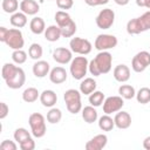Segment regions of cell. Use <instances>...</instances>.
I'll return each instance as SVG.
<instances>
[{"instance_id": "obj_1", "label": "cell", "mask_w": 150, "mask_h": 150, "mask_svg": "<svg viewBox=\"0 0 150 150\" xmlns=\"http://www.w3.org/2000/svg\"><path fill=\"white\" fill-rule=\"evenodd\" d=\"M112 55L108 50L100 52L90 62L88 70L94 76H100L102 74H108L111 70Z\"/></svg>"}, {"instance_id": "obj_2", "label": "cell", "mask_w": 150, "mask_h": 150, "mask_svg": "<svg viewBox=\"0 0 150 150\" xmlns=\"http://www.w3.org/2000/svg\"><path fill=\"white\" fill-rule=\"evenodd\" d=\"M56 25L61 29V34L63 38H71L76 32V23L71 19V16L66 11H57L54 15Z\"/></svg>"}, {"instance_id": "obj_3", "label": "cell", "mask_w": 150, "mask_h": 150, "mask_svg": "<svg viewBox=\"0 0 150 150\" xmlns=\"http://www.w3.org/2000/svg\"><path fill=\"white\" fill-rule=\"evenodd\" d=\"M150 29V11L143 13L138 18L130 19L127 22V32L130 35H137Z\"/></svg>"}, {"instance_id": "obj_4", "label": "cell", "mask_w": 150, "mask_h": 150, "mask_svg": "<svg viewBox=\"0 0 150 150\" xmlns=\"http://www.w3.org/2000/svg\"><path fill=\"white\" fill-rule=\"evenodd\" d=\"M88 67H89V61H88V59L84 55L75 56L71 60L70 66H69L70 75L75 80H83L84 76L87 75Z\"/></svg>"}, {"instance_id": "obj_5", "label": "cell", "mask_w": 150, "mask_h": 150, "mask_svg": "<svg viewBox=\"0 0 150 150\" xmlns=\"http://www.w3.org/2000/svg\"><path fill=\"white\" fill-rule=\"evenodd\" d=\"M63 100L66 102V107L70 114H79L82 110L81 102V91L76 89H68L63 94Z\"/></svg>"}, {"instance_id": "obj_6", "label": "cell", "mask_w": 150, "mask_h": 150, "mask_svg": "<svg viewBox=\"0 0 150 150\" xmlns=\"http://www.w3.org/2000/svg\"><path fill=\"white\" fill-rule=\"evenodd\" d=\"M28 123L30 127L32 135L36 138H41L46 135V120L42 114L40 112H33L28 117Z\"/></svg>"}, {"instance_id": "obj_7", "label": "cell", "mask_w": 150, "mask_h": 150, "mask_svg": "<svg viewBox=\"0 0 150 150\" xmlns=\"http://www.w3.org/2000/svg\"><path fill=\"white\" fill-rule=\"evenodd\" d=\"M117 43H118V41H117V38L115 35H112V34H100L95 39L94 47L98 52H103V50H109V49L115 48L117 46Z\"/></svg>"}, {"instance_id": "obj_8", "label": "cell", "mask_w": 150, "mask_h": 150, "mask_svg": "<svg viewBox=\"0 0 150 150\" xmlns=\"http://www.w3.org/2000/svg\"><path fill=\"white\" fill-rule=\"evenodd\" d=\"M5 43L9 48H12L13 50H15V49H22V47L25 45L22 32L19 28H11V29H8L7 36L5 39Z\"/></svg>"}, {"instance_id": "obj_9", "label": "cell", "mask_w": 150, "mask_h": 150, "mask_svg": "<svg viewBox=\"0 0 150 150\" xmlns=\"http://www.w3.org/2000/svg\"><path fill=\"white\" fill-rule=\"evenodd\" d=\"M96 26L101 29H109L115 22V12L111 8H104L100 11L95 19Z\"/></svg>"}, {"instance_id": "obj_10", "label": "cell", "mask_w": 150, "mask_h": 150, "mask_svg": "<svg viewBox=\"0 0 150 150\" xmlns=\"http://www.w3.org/2000/svg\"><path fill=\"white\" fill-rule=\"evenodd\" d=\"M150 66V53L146 50L138 52L131 60V68L135 73H142Z\"/></svg>"}, {"instance_id": "obj_11", "label": "cell", "mask_w": 150, "mask_h": 150, "mask_svg": "<svg viewBox=\"0 0 150 150\" xmlns=\"http://www.w3.org/2000/svg\"><path fill=\"white\" fill-rule=\"evenodd\" d=\"M69 47L73 53H76L79 55H88L93 49V46L89 40L83 38H76V36L70 40Z\"/></svg>"}, {"instance_id": "obj_12", "label": "cell", "mask_w": 150, "mask_h": 150, "mask_svg": "<svg viewBox=\"0 0 150 150\" xmlns=\"http://www.w3.org/2000/svg\"><path fill=\"white\" fill-rule=\"evenodd\" d=\"M124 98L122 96H109L103 102V112L104 114H112L122 110L124 105Z\"/></svg>"}, {"instance_id": "obj_13", "label": "cell", "mask_w": 150, "mask_h": 150, "mask_svg": "<svg viewBox=\"0 0 150 150\" xmlns=\"http://www.w3.org/2000/svg\"><path fill=\"white\" fill-rule=\"evenodd\" d=\"M25 82H26V74L21 67H16L14 74L8 80H6V84L11 89H19L25 84Z\"/></svg>"}, {"instance_id": "obj_14", "label": "cell", "mask_w": 150, "mask_h": 150, "mask_svg": "<svg viewBox=\"0 0 150 150\" xmlns=\"http://www.w3.org/2000/svg\"><path fill=\"white\" fill-rule=\"evenodd\" d=\"M53 59L60 64H67L73 60V52L64 47H57L53 50Z\"/></svg>"}, {"instance_id": "obj_15", "label": "cell", "mask_w": 150, "mask_h": 150, "mask_svg": "<svg viewBox=\"0 0 150 150\" xmlns=\"http://www.w3.org/2000/svg\"><path fill=\"white\" fill-rule=\"evenodd\" d=\"M108 143V137L104 134H98L94 136L90 141H88L84 145L86 150H101L103 149Z\"/></svg>"}, {"instance_id": "obj_16", "label": "cell", "mask_w": 150, "mask_h": 150, "mask_svg": "<svg viewBox=\"0 0 150 150\" xmlns=\"http://www.w3.org/2000/svg\"><path fill=\"white\" fill-rule=\"evenodd\" d=\"M67 76H68L67 70L61 66L54 67L49 71V80L54 84H61V83L66 82L67 81Z\"/></svg>"}, {"instance_id": "obj_17", "label": "cell", "mask_w": 150, "mask_h": 150, "mask_svg": "<svg viewBox=\"0 0 150 150\" xmlns=\"http://www.w3.org/2000/svg\"><path fill=\"white\" fill-rule=\"evenodd\" d=\"M112 76L117 82L124 83L130 79V68L127 64H117L112 70Z\"/></svg>"}, {"instance_id": "obj_18", "label": "cell", "mask_w": 150, "mask_h": 150, "mask_svg": "<svg viewBox=\"0 0 150 150\" xmlns=\"http://www.w3.org/2000/svg\"><path fill=\"white\" fill-rule=\"evenodd\" d=\"M115 127H117L118 129H128L131 125V116L128 111H123L120 110L116 112L115 117Z\"/></svg>"}, {"instance_id": "obj_19", "label": "cell", "mask_w": 150, "mask_h": 150, "mask_svg": "<svg viewBox=\"0 0 150 150\" xmlns=\"http://www.w3.org/2000/svg\"><path fill=\"white\" fill-rule=\"evenodd\" d=\"M40 102L46 108H53L57 102V95L54 90L46 89L40 94Z\"/></svg>"}, {"instance_id": "obj_20", "label": "cell", "mask_w": 150, "mask_h": 150, "mask_svg": "<svg viewBox=\"0 0 150 150\" xmlns=\"http://www.w3.org/2000/svg\"><path fill=\"white\" fill-rule=\"evenodd\" d=\"M50 71V66L47 61L43 60H38L34 64H33V74L35 77L42 79L45 76H47Z\"/></svg>"}, {"instance_id": "obj_21", "label": "cell", "mask_w": 150, "mask_h": 150, "mask_svg": "<svg viewBox=\"0 0 150 150\" xmlns=\"http://www.w3.org/2000/svg\"><path fill=\"white\" fill-rule=\"evenodd\" d=\"M20 11L27 15H35L40 11V5L35 0H22L20 2Z\"/></svg>"}, {"instance_id": "obj_22", "label": "cell", "mask_w": 150, "mask_h": 150, "mask_svg": "<svg viewBox=\"0 0 150 150\" xmlns=\"http://www.w3.org/2000/svg\"><path fill=\"white\" fill-rule=\"evenodd\" d=\"M29 28H30V32L33 34H36V35L45 33V30H46L45 20L40 16H34L29 22Z\"/></svg>"}, {"instance_id": "obj_23", "label": "cell", "mask_w": 150, "mask_h": 150, "mask_svg": "<svg viewBox=\"0 0 150 150\" xmlns=\"http://www.w3.org/2000/svg\"><path fill=\"white\" fill-rule=\"evenodd\" d=\"M96 87H97V83L93 77H86L80 83V91L81 94L90 95L93 91L96 90Z\"/></svg>"}, {"instance_id": "obj_24", "label": "cell", "mask_w": 150, "mask_h": 150, "mask_svg": "<svg viewBox=\"0 0 150 150\" xmlns=\"http://www.w3.org/2000/svg\"><path fill=\"white\" fill-rule=\"evenodd\" d=\"M43 34H45L46 40L49 41V42H55V41H57L62 36L61 29H60V27L57 25H50V26H48L46 28V30H45Z\"/></svg>"}, {"instance_id": "obj_25", "label": "cell", "mask_w": 150, "mask_h": 150, "mask_svg": "<svg viewBox=\"0 0 150 150\" xmlns=\"http://www.w3.org/2000/svg\"><path fill=\"white\" fill-rule=\"evenodd\" d=\"M81 111H82V118H83V121L86 123H88V124H91V123L96 122L97 118H98L97 111H96L95 107H93V105H87V107L82 108Z\"/></svg>"}, {"instance_id": "obj_26", "label": "cell", "mask_w": 150, "mask_h": 150, "mask_svg": "<svg viewBox=\"0 0 150 150\" xmlns=\"http://www.w3.org/2000/svg\"><path fill=\"white\" fill-rule=\"evenodd\" d=\"M9 22L15 28H22L27 25V14L23 12H15L11 15Z\"/></svg>"}, {"instance_id": "obj_27", "label": "cell", "mask_w": 150, "mask_h": 150, "mask_svg": "<svg viewBox=\"0 0 150 150\" xmlns=\"http://www.w3.org/2000/svg\"><path fill=\"white\" fill-rule=\"evenodd\" d=\"M114 127H115V121L108 114H104L98 118V128L102 131H111Z\"/></svg>"}, {"instance_id": "obj_28", "label": "cell", "mask_w": 150, "mask_h": 150, "mask_svg": "<svg viewBox=\"0 0 150 150\" xmlns=\"http://www.w3.org/2000/svg\"><path fill=\"white\" fill-rule=\"evenodd\" d=\"M38 98H40V93L36 88L34 87H28L27 89L23 90L22 93V100L26 103H33L35 102Z\"/></svg>"}, {"instance_id": "obj_29", "label": "cell", "mask_w": 150, "mask_h": 150, "mask_svg": "<svg viewBox=\"0 0 150 150\" xmlns=\"http://www.w3.org/2000/svg\"><path fill=\"white\" fill-rule=\"evenodd\" d=\"M104 100H105V96H104V94H103L102 91H100V90L93 91V93L89 95V97H88V101H89L90 105H93V107H95V108L102 105V103L104 102Z\"/></svg>"}, {"instance_id": "obj_30", "label": "cell", "mask_w": 150, "mask_h": 150, "mask_svg": "<svg viewBox=\"0 0 150 150\" xmlns=\"http://www.w3.org/2000/svg\"><path fill=\"white\" fill-rule=\"evenodd\" d=\"M118 94L124 100H131V98H134L136 96V90L130 84H122L118 88Z\"/></svg>"}, {"instance_id": "obj_31", "label": "cell", "mask_w": 150, "mask_h": 150, "mask_svg": "<svg viewBox=\"0 0 150 150\" xmlns=\"http://www.w3.org/2000/svg\"><path fill=\"white\" fill-rule=\"evenodd\" d=\"M2 11L7 14H13L15 12H18V9L20 8L19 1L18 0H2L1 4Z\"/></svg>"}, {"instance_id": "obj_32", "label": "cell", "mask_w": 150, "mask_h": 150, "mask_svg": "<svg viewBox=\"0 0 150 150\" xmlns=\"http://www.w3.org/2000/svg\"><path fill=\"white\" fill-rule=\"evenodd\" d=\"M136 100L141 104H146L150 102V88L142 87L138 91H136Z\"/></svg>"}, {"instance_id": "obj_33", "label": "cell", "mask_w": 150, "mask_h": 150, "mask_svg": "<svg viewBox=\"0 0 150 150\" xmlns=\"http://www.w3.org/2000/svg\"><path fill=\"white\" fill-rule=\"evenodd\" d=\"M42 54H43V49H42L41 45H39V43L35 42V43H32L29 46V48H28V55H29L30 59L38 61V60H40L42 57Z\"/></svg>"}, {"instance_id": "obj_34", "label": "cell", "mask_w": 150, "mask_h": 150, "mask_svg": "<svg viewBox=\"0 0 150 150\" xmlns=\"http://www.w3.org/2000/svg\"><path fill=\"white\" fill-rule=\"evenodd\" d=\"M62 118V112L59 108H50L49 111L47 112V121L50 123V124H56L61 121Z\"/></svg>"}, {"instance_id": "obj_35", "label": "cell", "mask_w": 150, "mask_h": 150, "mask_svg": "<svg viewBox=\"0 0 150 150\" xmlns=\"http://www.w3.org/2000/svg\"><path fill=\"white\" fill-rule=\"evenodd\" d=\"M12 60L16 64H22L27 61V53L22 49H15L12 53Z\"/></svg>"}, {"instance_id": "obj_36", "label": "cell", "mask_w": 150, "mask_h": 150, "mask_svg": "<svg viewBox=\"0 0 150 150\" xmlns=\"http://www.w3.org/2000/svg\"><path fill=\"white\" fill-rule=\"evenodd\" d=\"M30 137V134H29V131L26 129V128H18V129H15V131H14V139L20 144L21 142H23V141H26L27 138H29Z\"/></svg>"}, {"instance_id": "obj_37", "label": "cell", "mask_w": 150, "mask_h": 150, "mask_svg": "<svg viewBox=\"0 0 150 150\" xmlns=\"http://www.w3.org/2000/svg\"><path fill=\"white\" fill-rule=\"evenodd\" d=\"M16 67H18V66H15L14 63H5V64L2 66V69H1V76H2V79H4L5 81L8 80V79L14 74Z\"/></svg>"}, {"instance_id": "obj_38", "label": "cell", "mask_w": 150, "mask_h": 150, "mask_svg": "<svg viewBox=\"0 0 150 150\" xmlns=\"http://www.w3.org/2000/svg\"><path fill=\"white\" fill-rule=\"evenodd\" d=\"M19 146H20L21 150H34L35 149V142H34V139L32 137H29L26 141L21 142L19 144Z\"/></svg>"}, {"instance_id": "obj_39", "label": "cell", "mask_w": 150, "mask_h": 150, "mask_svg": "<svg viewBox=\"0 0 150 150\" xmlns=\"http://www.w3.org/2000/svg\"><path fill=\"white\" fill-rule=\"evenodd\" d=\"M56 6L61 11H67L74 6V0H56Z\"/></svg>"}, {"instance_id": "obj_40", "label": "cell", "mask_w": 150, "mask_h": 150, "mask_svg": "<svg viewBox=\"0 0 150 150\" xmlns=\"http://www.w3.org/2000/svg\"><path fill=\"white\" fill-rule=\"evenodd\" d=\"M0 149L1 150H16L18 145L15 144L14 141H9V139H5L1 142L0 144Z\"/></svg>"}, {"instance_id": "obj_41", "label": "cell", "mask_w": 150, "mask_h": 150, "mask_svg": "<svg viewBox=\"0 0 150 150\" xmlns=\"http://www.w3.org/2000/svg\"><path fill=\"white\" fill-rule=\"evenodd\" d=\"M8 112H9V107L5 102H1L0 103V120L6 118V116L8 115Z\"/></svg>"}, {"instance_id": "obj_42", "label": "cell", "mask_w": 150, "mask_h": 150, "mask_svg": "<svg viewBox=\"0 0 150 150\" xmlns=\"http://www.w3.org/2000/svg\"><path fill=\"white\" fill-rule=\"evenodd\" d=\"M84 2L88 6L91 7H96V6H101V5H105L109 2V0H84Z\"/></svg>"}, {"instance_id": "obj_43", "label": "cell", "mask_w": 150, "mask_h": 150, "mask_svg": "<svg viewBox=\"0 0 150 150\" xmlns=\"http://www.w3.org/2000/svg\"><path fill=\"white\" fill-rule=\"evenodd\" d=\"M136 5L138 7H145L150 9V0H136Z\"/></svg>"}, {"instance_id": "obj_44", "label": "cell", "mask_w": 150, "mask_h": 150, "mask_svg": "<svg viewBox=\"0 0 150 150\" xmlns=\"http://www.w3.org/2000/svg\"><path fill=\"white\" fill-rule=\"evenodd\" d=\"M7 33H8V28L1 26V27H0V41L5 42V39H6V36H7Z\"/></svg>"}, {"instance_id": "obj_45", "label": "cell", "mask_w": 150, "mask_h": 150, "mask_svg": "<svg viewBox=\"0 0 150 150\" xmlns=\"http://www.w3.org/2000/svg\"><path fill=\"white\" fill-rule=\"evenodd\" d=\"M143 148L145 150H150V136H146L143 141Z\"/></svg>"}, {"instance_id": "obj_46", "label": "cell", "mask_w": 150, "mask_h": 150, "mask_svg": "<svg viewBox=\"0 0 150 150\" xmlns=\"http://www.w3.org/2000/svg\"><path fill=\"white\" fill-rule=\"evenodd\" d=\"M114 1H115V4L118 5V6H125V5L129 4L130 0H114Z\"/></svg>"}, {"instance_id": "obj_47", "label": "cell", "mask_w": 150, "mask_h": 150, "mask_svg": "<svg viewBox=\"0 0 150 150\" xmlns=\"http://www.w3.org/2000/svg\"><path fill=\"white\" fill-rule=\"evenodd\" d=\"M149 48H150V47H149Z\"/></svg>"}]
</instances>
